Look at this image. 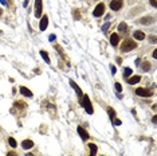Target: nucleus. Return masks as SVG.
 I'll return each instance as SVG.
<instances>
[{"label": "nucleus", "instance_id": "obj_1", "mask_svg": "<svg viewBox=\"0 0 157 156\" xmlns=\"http://www.w3.org/2000/svg\"><path fill=\"white\" fill-rule=\"evenodd\" d=\"M137 47V43L133 41H125L124 43H122L121 46V51L122 52H128L130 51V50H133V49H136Z\"/></svg>", "mask_w": 157, "mask_h": 156}, {"label": "nucleus", "instance_id": "obj_2", "mask_svg": "<svg viewBox=\"0 0 157 156\" xmlns=\"http://www.w3.org/2000/svg\"><path fill=\"white\" fill-rule=\"evenodd\" d=\"M82 105H83L85 110H86L89 115H91V113H93V105H91L90 100H89V96H86V94L82 97Z\"/></svg>", "mask_w": 157, "mask_h": 156}, {"label": "nucleus", "instance_id": "obj_3", "mask_svg": "<svg viewBox=\"0 0 157 156\" xmlns=\"http://www.w3.org/2000/svg\"><path fill=\"white\" fill-rule=\"evenodd\" d=\"M103 14H105V4H103V3H99V4L94 8V11H93V15L96 16V18H99V16H102Z\"/></svg>", "mask_w": 157, "mask_h": 156}, {"label": "nucleus", "instance_id": "obj_4", "mask_svg": "<svg viewBox=\"0 0 157 156\" xmlns=\"http://www.w3.org/2000/svg\"><path fill=\"white\" fill-rule=\"evenodd\" d=\"M136 93H137V96H141V97H150V96H152V92H150V90L144 89V88L136 89Z\"/></svg>", "mask_w": 157, "mask_h": 156}, {"label": "nucleus", "instance_id": "obj_5", "mask_svg": "<svg viewBox=\"0 0 157 156\" xmlns=\"http://www.w3.org/2000/svg\"><path fill=\"white\" fill-rule=\"evenodd\" d=\"M42 10H43V3H42V0H35V16L36 18H41Z\"/></svg>", "mask_w": 157, "mask_h": 156}, {"label": "nucleus", "instance_id": "obj_6", "mask_svg": "<svg viewBox=\"0 0 157 156\" xmlns=\"http://www.w3.org/2000/svg\"><path fill=\"white\" fill-rule=\"evenodd\" d=\"M121 7H122V0H113V1H110V8L113 11L121 10Z\"/></svg>", "mask_w": 157, "mask_h": 156}, {"label": "nucleus", "instance_id": "obj_7", "mask_svg": "<svg viewBox=\"0 0 157 156\" xmlns=\"http://www.w3.org/2000/svg\"><path fill=\"white\" fill-rule=\"evenodd\" d=\"M47 24H48V18L46 15L42 16L41 23H39V30H41V31H44L46 28H47Z\"/></svg>", "mask_w": 157, "mask_h": 156}, {"label": "nucleus", "instance_id": "obj_8", "mask_svg": "<svg viewBox=\"0 0 157 156\" xmlns=\"http://www.w3.org/2000/svg\"><path fill=\"white\" fill-rule=\"evenodd\" d=\"M118 42H120V35L116 34V32L112 34V35H110V45H112V46H117Z\"/></svg>", "mask_w": 157, "mask_h": 156}, {"label": "nucleus", "instance_id": "obj_9", "mask_svg": "<svg viewBox=\"0 0 157 156\" xmlns=\"http://www.w3.org/2000/svg\"><path fill=\"white\" fill-rule=\"evenodd\" d=\"M78 133H79V136H81L83 140H89V133L82 127H78Z\"/></svg>", "mask_w": 157, "mask_h": 156}, {"label": "nucleus", "instance_id": "obj_10", "mask_svg": "<svg viewBox=\"0 0 157 156\" xmlns=\"http://www.w3.org/2000/svg\"><path fill=\"white\" fill-rule=\"evenodd\" d=\"M133 37H134V39H137V41H144V39H145V34L142 31H134L133 32Z\"/></svg>", "mask_w": 157, "mask_h": 156}, {"label": "nucleus", "instance_id": "obj_11", "mask_svg": "<svg viewBox=\"0 0 157 156\" xmlns=\"http://www.w3.org/2000/svg\"><path fill=\"white\" fill-rule=\"evenodd\" d=\"M140 81H141V77H140V75H133V77L128 78V83H129V85H134V83L140 82Z\"/></svg>", "mask_w": 157, "mask_h": 156}, {"label": "nucleus", "instance_id": "obj_12", "mask_svg": "<svg viewBox=\"0 0 157 156\" xmlns=\"http://www.w3.org/2000/svg\"><path fill=\"white\" fill-rule=\"evenodd\" d=\"M22 147H23V149H30L34 147V141L32 140H24L22 143Z\"/></svg>", "mask_w": 157, "mask_h": 156}, {"label": "nucleus", "instance_id": "obj_13", "mask_svg": "<svg viewBox=\"0 0 157 156\" xmlns=\"http://www.w3.org/2000/svg\"><path fill=\"white\" fill-rule=\"evenodd\" d=\"M20 93L24 96V97H32V92L30 89H27L26 86H22L20 88Z\"/></svg>", "mask_w": 157, "mask_h": 156}, {"label": "nucleus", "instance_id": "obj_14", "mask_svg": "<svg viewBox=\"0 0 157 156\" xmlns=\"http://www.w3.org/2000/svg\"><path fill=\"white\" fill-rule=\"evenodd\" d=\"M70 85L73 86V89L75 90V93L78 94L79 97H82V90H81V88H79V86H78V85H77V83L74 82V81H70Z\"/></svg>", "mask_w": 157, "mask_h": 156}, {"label": "nucleus", "instance_id": "obj_15", "mask_svg": "<svg viewBox=\"0 0 157 156\" xmlns=\"http://www.w3.org/2000/svg\"><path fill=\"white\" fill-rule=\"evenodd\" d=\"M89 148H90V156H96L97 155V146L96 144L90 143V144H89Z\"/></svg>", "mask_w": 157, "mask_h": 156}, {"label": "nucleus", "instance_id": "obj_16", "mask_svg": "<svg viewBox=\"0 0 157 156\" xmlns=\"http://www.w3.org/2000/svg\"><path fill=\"white\" fill-rule=\"evenodd\" d=\"M41 55L43 57V59H44V62H46V63H50V58H48V54H47V51L42 50V51H41Z\"/></svg>", "mask_w": 157, "mask_h": 156}, {"label": "nucleus", "instance_id": "obj_17", "mask_svg": "<svg viewBox=\"0 0 157 156\" xmlns=\"http://www.w3.org/2000/svg\"><path fill=\"white\" fill-rule=\"evenodd\" d=\"M126 30H128L126 23H120V24H118V31L120 32H125Z\"/></svg>", "mask_w": 157, "mask_h": 156}, {"label": "nucleus", "instance_id": "obj_18", "mask_svg": "<svg viewBox=\"0 0 157 156\" xmlns=\"http://www.w3.org/2000/svg\"><path fill=\"white\" fill-rule=\"evenodd\" d=\"M141 69L144 70V71H148V70L150 69V63H149V62H144L141 65Z\"/></svg>", "mask_w": 157, "mask_h": 156}, {"label": "nucleus", "instance_id": "obj_19", "mask_svg": "<svg viewBox=\"0 0 157 156\" xmlns=\"http://www.w3.org/2000/svg\"><path fill=\"white\" fill-rule=\"evenodd\" d=\"M130 74H132V69L126 68L125 70H124V77H125V78H128L129 75H130Z\"/></svg>", "mask_w": 157, "mask_h": 156}, {"label": "nucleus", "instance_id": "obj_20", "mask_svg": "<svg viewBox=\"0 0 157 156\" xmlns=\"http://www.w3.org/2000/svg\"><path fill=\"white\" fill-rule=\"evenodd\" d=\"M8 143H10V146L12 147V148H15L16 147V140L14 139V137H10V139H8Z\"/></svg>", "mask_w": 157, "mask_h": 156}, {"label": "nucleus", "instance_id": "obj_21", "mask_svg": "<svg viewBox=\"0 0 157 156\" xmlns=\"http://www.w3.org/2000/svg\"><path fill=\"white\" fill-rule=\"evenodd\" d=\"M141 23H152L153 22V18H144V19H141Z\"/></svg>", "mask_w": 157, "mask_h": 156}, {"label": "nucleus", "instance_id": "obj_22", "mask_svg": "<svg viewBox=\"0 0 157 156\" xmlns=\"http://www.w3.org/2000/svg\"><path fill=\"white\" fill-rule=\"evenodd\" d=\"M114 88H116V90H117V92H121V90H122L121 83H116V85H114Z\"/></svg>", "mask_w": 157, "mask_h": 156}, {"label": "nucleus", "instance_id": "obj_23", "mask_svg": "<svg viewBox=\"0 0 157 156\" xmlns=\"http://www.w3.org/2000/svg\"><path fill=\"white\" fill-rule=\"evenodd\" d=\"M109 116H110V117H112V119H114V110L112 109V108H109Z\"/></svg>", "mask_w": 157, "mask_h": 156}, {"label": "nucleus", "instance_id": "obj_24", "mask_svg": "<svg viewBox=\"0 0 157 156\" xmlns=\"http://www.w3.org/2000/svg\"><path fill=\"white\" fill-rule=\"evenodd\" d=\"M114 120V124L116 125H121V120H118V119H113Z\"/></svg>", "mask_w": 157, "mask_h": 156}, {"label": "nucleus", "instance_id": "obj_25", "mask_svg": "<svg viewBox=\"0 0 157 156\" xmlns=\"http://www.w3.org/2000/svg\"><path fill=\"white\" fill-rule=\"evenodd\" d=\"M149 41L152 42V43H154V42H156V37H150L149 38Z\"/></svg>", "mask_w": 157, "mask_h": 156}, {"label": "nucleus", "instance_id": "obj_26", "mask_svg": "<svg viewBox=\"0 0 157 156\" xmlns=\"http://www.w3.org/2000/svg\"><path fill=\"white\" fill-rule=\"evenodd\" d=\"M48 39H50V42L51 41H55V35H54V34H52V35H50V38H48Z\"/></svg>", "mask_w": 157, "mask_h": 156}, {"label": "nucleus", "instance_id": "obj_27", "mask_svg": "<svg viewBox=\"0 0 157 156\" xmlns=\"http://www.w3.org/2000/svg\"><path fill=\"white\" fill-rule=\"evenodd\" d=\"M150 4L153 5V7H156L157 5V3H156V0H150Z\"/></svg>", "mask_w": 157, "mask_h": 156}, {"label": "nucleus", "instance_id": "obj_28", "mask_svg": "<svg viewBox=\"0 0 157 156\" xmlns=\"http://www.w3.org/2000/svg\"><path fill=\"white\" fill-rule=\"evenodd\" d=\"M107 28H109V23H106V26H103V31H106Z\"/></svg>", "mask_w": 157, "mask_h": 156}, {"label": "nucleus", "instance_id": "obj_29", "mask_svg": "<svg viewBox=\"0 0 157 156\" xmlns=\"http://www.w3.org/2000/svg\"><path fill=\"white\" fill-rule=\"evenodd\" d=\"M7 156H16V155L14 153V152H8V153H7Z\"/></svg>", "mask_w": 157, "mask_h": 156}, {"label": "nucleus", "instance_id": "obj_30", "mask_svg": "<svg viewBox=\"0 0 157 156\" xmlns=\"http://www.w3.org/2000/svg\"><path fill=\"white\" fill-rule=\"evenodd\" d=\"M116 71H117V69H116V68H114V66H112V73H113V74H114V73H116Z\"/></svg>", "mask_w": 157, "mask_h": 156}, {"label": "nucleus", "instance_id": "obj_31", "mask_svg": "<svg viewBox=\"0 0 157 156\" xmlns=\"http://www.w3.org/2000/svg\"><path fill=\"white\" fill-rule=\"evenodd\" d=\"M153 58H157V50H154V51H153Z\"/></svg>", "mask_w": 157, "mask_h": 156}, {"label": "nucleus", "instance_id": "obj_32", "mask_svg": "<svg viewBox=\"0 0 157 156\" xmlns=\"http://www.w3.org/2000/svg\"><path fill=\"white\" fill-rule=\"evenodd\" d=\"M23 5H24V7H27V5H28V0H24V3H23Z\"/></svg>", "mask_w": 157, "mask_h": 156}, {"label": "nucleus", "instance_id": "obj_33", "mask_svg": "<svg viewBox=\"0 0 157 156\" xmlns=\"http://www.w3.org/2000/svg\"><path fill=\"white\" fill-rule=\"evenodd\" d=\"M26 156H35V155H32V153H26Z\"/></svg>", "mask_w": 157, "mask_h": 156}, {"label": "nucleus", "instance_id": "obj_34", "mask_svg": "<svg viewBox=\"0 0 157 156\" xmlns=\"http://www.w3.org/2000/svg\"><path fill=\"white\" fill-rule=\"evenodd\" d=\"M0 1H1L3 4H7V3H5V0H0Z\"/></svg>", "mask_w": 157, "mask_h": 156}]
</instances>
